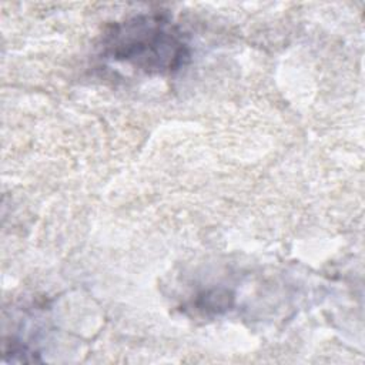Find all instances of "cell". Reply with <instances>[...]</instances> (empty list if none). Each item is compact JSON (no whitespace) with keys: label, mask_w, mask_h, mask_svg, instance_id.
<instances>
[{"label":"cell","mask_w":365,"mask_h":365,"mask_svg":"<svg viewBox=\"0 0 365 365\" xmlns=\"http://www.w3.org/2000/svg\"><path fill=\"white\" fill-rule=\"evenodd\" d=\"M104 54L145 73H171L190 57L178 29L161 14H141L111 26L103 37Z\"/></svg>","instance_id":"6da1fadb"}]
</instances>
